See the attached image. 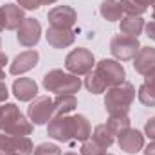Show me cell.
<instances>
[{"mask_svg":"<svg viewBox=\"0 0 155 155\" xmlns=\"http://www.w3.org/2000/svg\"><path fill=\"white\" fill-rule=\"evenodd\" d=\"M47 134L49 137H52L54 141L60 143H85L90 134V123L88 119L81 114H74V116H54L49 121L47 126Z\"/></svg>","mask_w":155,"mask_h":155,"instance_id":"obj_1","label":"cell"},{"mask_svg":"<svg viewBox=\"0 0 155 155\" xmlns=\"http://www.w3.org/2000/svg\"><path fill=\"white\" fill-rule=\"evenodd\" d=\"M135 97V88L132 83L123 81L121 85L107 90L105 96V110L108 116H128L132 101Z\"/></svg>","mask_w":155,"mask_h":155,"instance_id":"obj_2","label":"cell"},{"mask_svg":"<svg viewBox=\"0 0 155 155\" xmlns=\"http://www.w3.org/2000/svg\"><path fill=\"white\" fill-rule=\"evenodd\" d=\"M33 123L20 112L15 103H5L0 114V132L9 135H31Z\"/></svg>","mask_w":155,"mask_h":155,"instance_id":"obj_3","label":"cell"},{"mask_svg":"<svg viewBox=\"0 0 155 155\" xmlns=\"http://www.w3.org/2000/svg\"><path fill=\"white\" fill-rule=\"evenodd\" d=\"M43 88L54 94H74L81 88V79L61 69H52L43 76Z\"/></svg>","mask_w":155,"mask_h":155,"instance_id":"obj_4","label":"cell"},{"mask_svg":"<svg viewBox=\"0 0 155 155\" xmlns=\"http://www.w3.org/2000/svg\"><path fill=\"white\" fill-rule=\"evenodd\" d=\"M94 74L99 78V81L105 85V88H112V87H117L124 81V67L117 61V60H101L99 63H96V67L92 69Z\"/></svg>","mask_w":155,"mask_h":155,"instance_id":"obj_5","label":"cell"},{"mask_svg":"<svg viewBox=\"0 0 155 155\" xmlns=\"http://www.w3.org/2000/svg\"><path fill=\"white\" fill-rule=\"evenodd\" d=\"M94 67H96L94 54L85 47H78L71 51L65 58V69L74 76H87Z\"/></svg>","mask_w":155,"mask_h":155,"instance_id":"obj_6","label":"cell"},{"mask_svg":"<svg viewBox=\"0 0 155 155\" xmlns=\"http://www.w3.org/2000/svg\"><path fill=\"white\" fill-rule=\"evenodd\" d=\"M139 49H141L139 40L134 38V36H126L123 33L116 35L112 38V41H110V52H112V56L116 58L117 61L134 60L135 54L139 52Z\"/></svg>","mask_w":155,"mask_h":155,"instance_id":"obj_7","label":"cell"},{"mask_svg":"<svg viewBox=\"0 0 155 155\" xmlns=\"http://www.w3.org/2000/svg\"><path fill=\"white\" fill-rule=\"evenodd\" d=\"M33 141L27 135H9L0 132V155H33Z\"/></svg>","mask_w":155,"mask_h":155,"instance_id":"obj_8","label":"cell"},{"mask_svg":"<svg viewBox=\"0 0 155 155\" xmlns=\"http://www.w3.org/2000/svg\"><path fill=\"white\" fill-rule=\"evenodd\" d=\"M54 116V99H51L49 96L35 97V101H31V105L27 107V117L36 126L49 123Z\"/></svg>","mask_w":155,"mask_h":155,"instance_id":"obj_9","label":"cell"},{"mask_svg":"<svg viewBox=\"0 0 155 155\" xmlns=\"http://www.w3.org/2000/svg\"><path fill=\"white\" fill-rule=\"evenodd\" d=\"M51 27H60V29H72L78 22V13L71 5H56L49 11L47 15Z\"/></svg>","mask_w":155,"mask_h":155,"instance_id":"obj_10","label":"cell"},{"mask_svg":"<svg viewBox=\"0 0 155 155\" xmlns=\"http://www.w3.org/2000/svg\"><path fill=\"white\" fill-rule=\"evenodd\" d=\"M41 36V25L36 18H25L16 29V40L24 47H35Z\"/></svg>","mask_w":155,"mask_h":155,"instance_id":"obj_11","label":"cell"},{"mask_svg":"<svg viewBox=\"0 0 155 155\" xmlns=\"http://www.w3.org/2000/svg\"><path fill=\"white\" fill-rule=\"evenodd\" d=\"M24 20H25V16H24V9L20 5L5 4L0 7V31H4V29L15 31L22 25Z\"/></svg>","mask_w":155,"mask_h":155,"instance_id":"obj_12","label":"cell"},{"mask_svg":"<svg viewBox=\"0 0 155 155\" xmlns=\"http://www.w3.org/2000/svg\"><path fill=\"white\" fill-rule=\"evenodd\" d=\"M117 144L119 148L124 152V153H137L144 148V135L139 132V130H134V128H126L124 132H121L117 135Z\"/></svg>","mask_w":155,"mask_h":155,"instance_id":"obj_13","label":"cell"},{"mask_svg":"<svg viewBox=\"0 0 155 155\" xmlns=\"http://www.w3.org/2000/svg\"><path fill=\"white\" fill-rule=\"evenodd\" d=\"M38 60H40V54L38 51H24V52H20L15 60H13V63H11V67H9V72L13 74V76H20V74H25V72H29L31 69H35L36 65H38Z\"/></svg>","mask_w":155,"mask_h":155,"instance_id":"obj_14","label":"cell"},{"mask_svg":"<svg viewBox=\"0 0 155 155\" xmlns=\"http://www.w3.org/2000/svg\"><path fill=\"white\" fill-rule=\"evenodd\" d=\"M47 43L54 49H65L74 43L76 35L72 29H60V27H49L45 33Z\"/></svg>","mask_w":155,"mask_h":155,"instance_id":"obj_15","label":"cell"},{"mask_svg":"<svg viewBox=\"0 0 155 155\" xmlns=\"http://www.w3.org/2000/svg\"><path fill=\"white\" fill-rule=\"evenodd\" d=\"M134 69L135 72L146 76L150 71L155 69V47H141L139 52L134 58Z\"/></svg>","mask_w":155,"mask_h":155,"instance_id":"obj_16","label":"cell"},{"mask_svg":"<svg viewBox=\"0 0 155 155\" xmlns=\"http://www.w3.org/2000/svg\"><path fill=\"white\" fill-rule=\"evenodd\" d=\"M13 94L20 101H31L38 94V85L31 78H18L13 83Z\"/></svg>","mask_w":155,"mask_h":155,"instance_id":"obj_17","label":"cell"},{"mask_svg":"<svg viewBox=\"0 0 155 155\" xmlns=\"http://www.w3.org/2000/svg\"><path fill=\"white\" fill-rule=\"evenodd\" d=\"M139 101L144 107H155V69L144 76V83L139 87Z\"/></svg>","mask_w":155,"mask_h":155,"instance_id":"obj_18","label":"cell"},{"mask_svg":"<svg viewBox=\"0 0 155 155\" xmlns=\"http://www.w3.org/2000/svg\"><path fill=\"white\" fill-rule=\"evenodd\" d=\"M123 5L121 0H103L99 5V15L108 20V22H117L123 18Z\"/></svg>","mask_w":155,"mask_h":155,"instance_id":"obj_19","label":"cell"},{"mask_svg":"<svg viewBox=\"0 0 155 155\" xmlns=\"http://www.w3.org/2000/svg\"><path fill=\"white\" fill-rule=\"evenodd\" d=\"M78 107V99L74 94H58L54 99V114L56 116H69Z\"/></svg>","mask_w":155,"mask_h":155,"instance_id":"obj_20","label":"cell"},{"mask_svg":"<svg viewBox=\"0 0 155 155\" xmlns=\"http://www.w3.org/2000/svg\"><path fill=\"white\" fill-rule=\"evenodd\" d=\"M121 33L123 35H126V36H134V38H137L141 33H143V29H144V20L141 18V16H123L121 18Z\"/></svg>","mask_w":155,"mask_h":155,"instance_id":"obj_21","label":"cell"},{"mask_svg":"<svg viewBox=\"0 0 155 155\" xmlns=\"http://www.w3.org/2000/svg\"><path fill=\"white\" fill-rule=\"evenodd\" d=\"M90 137H94L97 143H101L103 146H107V148H110L112 146V143H114V134L110 132V128L107 126V124H97L96 128H94V132L90 134Z\"/></svg>","mask_w":155,"mask_h":155,"instance_id":"obj_22","label":"cell"},{"mask_svg":"<svg viewBox=\"0 0 155 155\" xmlns=\"http://www.w3.org/2000/svg\"><path fill=\"white\" fill-rule=\"evenodd\" d=\"M107 126L110 128V132L114 135H119L121 132L130 128V117L128 116H110L108 121H107Z\"/></svg>","mask_w":155,"mask_h":155,"instance_id":"obj_23","label":"cell"},{"mask_svg":"<svg viewBox=\"0 0 155 155\" xmlns=\"http://www.w3.org/2000/svg\"><path fill=\"white\" fill-rule=\"evenodd\" d=\"M107 146H103L101 143H97L94 137H88L83 144H81V155H107Z\"/></svg>","mask_w":155,"mask_h":155,"instance_id":"obj_24","label":"cell"},{"mask_svg":"<svg viewBox=\"0 0 155 155\" xmlns=\"http://www.w3.org/2000/svg\"><path fill=\"white\" fill-rule=\"evenodd\" d=\"M85 87H87V90L90 92V94H101V92H105L107 88H105V85L99 81V78L94 74V71H90L87 78H85Z\"/></svg>","mask_w":155,"mask_h":155,"instance_id":"obj_25","label":"cell"},{"mask_svg":"<svg viewBox=\"0 0 155 155\" xmlns=\"http://www.w3.org/2000/svg\"><path fill=\"white\" fill-rule=\"evenodd\" d=\"M121 5H123V11L128 16H141V15L146 13V7H143L135 0H121Z\"/></svg>","mask_w":155,"mask_h":155,"instance_id":"obj_26","label":"cell"},{"mask_svg":"<svg viewBox=\"0 0 155 155\" xmlns=\"http://www.w3.org/2000/svg\"><path fill=\"white\" fill-rule=\"evenodd\" d=\"M33 155H61V150H60L58 144L41 143V144H38V146L33 150Z\"/></svg>","mask_w":155,"mask_h":155,"instance_id":"obj_27","label":"cell"},{"mask_svg":"<svg viewBox=\"0 0 155 155\" xmlns=\"http://www.w3.org/2000/svg\"><path fill=\"white\" fill-rule=\"evenodd\" d=\"M144 134H146L152 141H155V116L146 121V124H144Z\"/></svg>","mask_w":155,"mask_h":155,"instance_id":"obj_28","label":"cell"},{"mask_svg":"<svg viewBox=\"0 0 155 155\" xmlns=\"http://www.w3.org/2000/svg\"><path fill=\"white\" fill-rule=\"evenodd\" d=\"M18 4H20V7L22 9H29V11H33V9H38L40 5V0H16Z\"/></svg>","mask_w":155,"mask_h":155,"instance_id":"obj_29","label":"cell"},{"mask_svg":"<svg viewBox=\"0 0 155 155\" xmlns=\"http://www.w3.org/2000/svg\"><path fill=\"white\" fill-rule=\"evenodd\" d=\"M144 29H146V35H148V36L155 41V20H153V18H152V20L144 25Z\"/></svg>","mask_w":155,"mask_h":155,"instance_id":"obj_30","label":"cell"},{"mask_svg":"<svg viewBox=\"0 0 155 155\" xmlns=\"http://www.w3.org/2000/svg\"><path fill=\"white\" fill-rule=\"evenodd\" d=\"M5 65H7V56L4 54V52H0V81L5 78Z\"/></svg>","mask_w":155,"mask_h":155,"instance_id":"obj_31","label":"cell"},{"mask_svg":"<svg viewBox=\"0 0 155 155\" xmlns=\"http://www.w3.org/2000/svg\"><path fill=\"white\" fill-rule=\"evenodd\" d=\"M7 97H9V90H7V85H5L4 81H0V103H4Z\"/></svg>","mask_w":155,"mask_h":155,"instance_id":"obj_32","label":"cell"},{"mask_svg":"<svg viewBox=\"0 0 155 155\" xmlns=\"http://www.w3.org/2000/svg\"><path fill=\"white\" fill-rule=\"evenodd\" d=\"M144 155H155V141H152V143L144 148Z\"/></svg>","mask_w":155,"mask_h":155,"instance_id":"obj_33","label":"cell"},{"mask_svg":"<svg viewBox=\"0 0 155 155\" xmlns=\"http://www.w3.org/2000/svg\"><path fill=\"white\" fill-rule=\"evenodd\" d=\"M135 2H137V4H141V5H143V7H146V9H148V5H153V4H155V0H135Z\"/></svg>","mask_w":155,"mask_h":155,"instance_id":"obj_34","label":"cell"},{"mask_svg":"<svg viewBox=\"0 0 155 155\" xmlns=\"http://www.w3.org/2000/svg\"><path fill=\"white\" fill-rule=\"evenodd\" d=\"M54 2H56V0H40V4H41V5H47V4H54Z\"/></svg>","mask_w":155,"mask_h":155,"instance_id":"obj_35","label":"cell"},{"mask_svg":"<svg viewBox=\"0 0 155 155\" xmlns=\"http://www.w3.org/2000/svg\"><path fill=\"white\" fill-rule=\"evenodd\" d=\"M61 155H78V153H74V152H67V153H61Z\"/></svg>","mask_w":155,"mask_h":155,"instance_id":"obj_36","label":"cell"},{"mask_svg":"<svg viewBox=\"0 0 155 155\" xmlns=\"http://www.w3.org/2000/svg\"><path fill=\"white\" fill-rule=\"evenodd\" d=\"M153 20H155V4H153Z\"/></svg>","mask_w":155,"mask_h":155,"instance_id":"obj_37","label":"cell"},{"mask_svg":"<svg viewBox=\"0 0 155 155\" xmlns=\"http://www.w3.org/2000/svg\"><path fill=\"white\" fill-rule=\"evenodd\" d=\"M0 114H2V107H0Z\"/></svg>","mask_w":155,"mask_h":155,"instance_id":"obj_38","label":"cell"},{"mask_svg":"<svg viewBox=\"0 0 155 155\" xmlns=\"http://www.w3.org/2000/svg\"><path fill=\"white\" fill-rule=\"evenodd\" d=\"M0 47H2V40H0Z\"/></svg>","mask_w":155,"mask_h":155,"instance_id":"obj_39","label":"cell"},{"mask_svg":"<svg viewBox=\"0 0 155 155\" xmlns=\"http://www.w3.org/2000/svg\"><path fill=\"white\" fill-rule=\"evenodd\" d=\"M107 155H112V153H107Z\"/></svg>","mask_w":155,"mask_h":155,"instance_id":"obj_40","label":"cell"}]
</instances>
